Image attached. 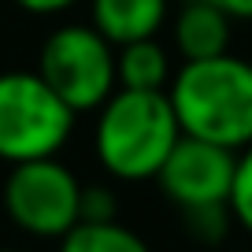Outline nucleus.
Instances as JSON below:
<instances>
[{
	"label": "nucleus",
	"instance_id": "nucleus-1",
	"mask_svg": "<svg viewBox=\"0 0 252 252\" xmlns=\"http://www.w3.org/2000/svg\"><path fill=\"white\" fill-rule=\"evenodd\" d=\"M182 134L237 152L252 141V63L234 52L186 60L167 82Z\"/></svg>",
	"mask_w": 252,
	"mask_h": 252
},
{
	"label": "nucleus",
	"instance_id": "nucleus-2",
	"mask_svg": "<svg viewBox=\"0 0 252 252\" xmlns=\"http://www.w3.org/2000/svg\"><path fill=\"white\" fill-rule=\"evenodd\" d=\"M178 137L182 126L167 89H115L96 108L93 149L100 167L119 182L156 178Z\"/></svg>",
	"mask_w": 252,
	"mask_h": 252
},
{
	"label": "nucleus",
	"instance_id": "nucleus-3",
	"mask_svg": "<svg viewBox=\"0 0 252 252\" xmlns=\"http://www.w3.org/2000/svg\"><path fill=\"white\" fill-rule=\"evenodd\" d=\"M74 111L52 93L37 71H4L0 74V159L56 156L71 141Z\"/></svg>",
	"mask_w": 252,
	"mask_h": 252
},
{
	"label": "nucleus",
	"instance_id": "nucleus-4",
	"mask_svg": "<svg viewBox=\"0 0 252 252\" xmlns=\"http://www.w3.org/2000/svg\"><path fill=\"white\" fill-rule=\"evenodd\" d=\"M37 74L74 115L96 111L115 93V45L89 23L56 26L37 56Z\"/></svg>",
	"mask_w": 252,
	"mask_h": 252
},
{
	"label": "nucleus",
	"instance_id": "nucleus-5",
	"mask_svg": "<svg viewBox=\"0 0 252 252\" xmlns=\"http://www.w3.org/2000/svg\"><path fill=\"white\" fill-rule=\"evenodd\" d=\"M4 212L23 234L63 237L82 219V182L56 156L11 163L4 178Z\"/></svg>",
	"mask_w": 252,
	"mask_h": 252
},
{
	"label": "nucleus",
	"instance_id": "nucleus-6",
	"mask_svg": "<svg viewBox=\"0 0 252 252\" xmlns=\"http://www.w3.org/2000/svg\"><path fill=\"white\" fill-rule=\"evenodd\" d=\"M234 163L237 152L182 134L174 149L167 152V159L159 163L156 182L163 189V197L182 212L226 208L230 186H234Z\"/></svg>",
	"mask_w": 252,
	"mask_h": 252
},
{
	"label": "nucleus",
	"instance_id": "nucleus-7",
	"mask_svg": "<svg viewBox=\"0 0 252 252\" xmlns=\"http://www.w3.org/2000/svg\"><path fill=\"white\" fill-rule=\"evenodd\" d=\"M171 15L167 0H93V30L111 45H130L141 37H156Z\"/></svg>",
	"mask_w": 252,
	"mask_h": 252
},
{
	"label": "nucleus",
	"instance_id": "nucleus-8",
	"mask_svg": "<svg viewBox=\"0 0 252 252\" xmlns=\"http://www.w3.org/2000/svg\"><path fill=\"white\" fill-rule=\"evenodd\" d=\"M230 23L234 19L212 0H186L174 15V45L182 60H208L230 52Z\"/></svg>",
	"mask_w": 252,
	"mask_h": 252
},
{
	"label": "nucleus",
	"instance_id": "nucleus-9",
	"mask_svg": "<svg viewBox=\"0 0 252 252\" xmlns=\"http://www.w3.org/2000/svg\"><path fill=\"white\" fill-rule=\"evenodd\" d=\"M171 56L156 37H141L115 48V86L119 89H167Z\"/></svg>",
	"mask_w": 252,
	"mask_h": 252
},
{
	"label": "nucleus",
	"instance_id": "nucleus-10",
	"mask_svg": "<svg viewBox=\"0 0 252 252\" xmlns=\"http://www.w3.org/2000/svg\"><path fill=\"white\" fill-rule=\"evenodd\" d=\"M60 252H152L141 234L123 226L119 219L108 222H74L60 237Z\"/></svg>",
	"mask_w": 252,
	"mask_h": 252
},
{
	"label": "nucleus",
	"instance_id": "nucleus-11",
	"mask_svg": "<svg viewBox=\"0 0 252 252\" xmlns=\"http://www.w3.org/2000/svg\"><path fill=\"white\" fill-rule=\"evenodd\" d=\"M230 219H237L245 230L252 234V141L245 149H237V163H234V186H230Z\"/></svg>",
	"mask_w": 252,
	"mask_h": 252
},
{
	"label": "nucleus",
	"instance_id": "nucleus-12",
	"mask_svg": "<svg viewBox=\"0 0 252 252\" xmlns=\"http://www.w3.org/2000/svg\"><path fill=\"white\" fill-rule=\"evenodd\" d=\"M115 219V193L108 186H82V219L78 222H108Z\"/></svg>",
	"mask_w": 252,
	"mask_h": 252
},
{
	"label": "nucleus",
	"instance_id": "nucleus-13",
	"mask_svg": "<svg viewBox=\"0 0 252 252\" xmlns=\"http://www.w3.org/2000/svg\"><path fill=\"white\" fill-rule=\"evenodd\" d=\"M23 11H30V15H60V11L74 8L78 0H15Z\"/></svg>",
	"mask_w": 252,
	"mask_h": 252
},
{
	"label": "nucleus",
	"instance_id": "nucleus-14",
	"mask_svg": "<svg viewBox=\"0 0 252 252\" xmlns=\"http://www.w3.org/2000/svg\"><path fill=\"white\" fill-rule=\"evenodd\" d=\"M226 11L230 19H252V0H212Z\"/></svg>",
	"mask_w": 252,
	"mask_h": 252
},
{
	"label": "nucleus",
	"instance_id": "nucleus-15",
	"mask_svg": "<svg viewBox=\"0 0 252 252\" xmlns=\"http://www.w3.org/2000/svg\"><path fill=\"white\" fill-rule=\"evenodd\" d=\"M0 252H19V249H0Z\"/></svg>",
	"mask_w": 252,
	"mask_h": 252
}]
</instances>
